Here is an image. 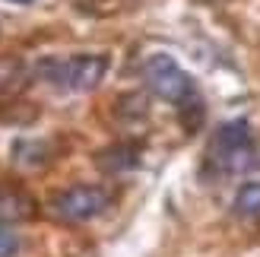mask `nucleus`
Returning a JSON list of instances; mask_svg holds the SVG:
<instances>
[{"mask_svg":"<svg viewBox=\"0 0 260 257\" xmlns=\"http://www.w3.org/2000/svg\"><path fill=\"white\" fill-rule=\"evenodd\" d=\"M143 80H146L152 95H159L162 102H168V105H175L181 111V121H184L187 131H193L200 124L203 102L197 95V86H193L190 73L172 54H149L143 60Z\"/></svg>","mask_w":260,"mask_h":257,"instance_id":"nucleus-1","label":"nucleus"},{"mask_svg":"<svg viewBox=\"0 0 260 257\" xmlns=\"http://www.w3.org/2000/svg\"><path fill=\"white\" fill-rule=\"evenodd\" d=\"M210 165L219 175H244L251 172L257 159V146H254V134L248 121H225L210 140Z\"/></svg>","mask_w":260,"mask_h":257,"instance_id":"nucleus-2","label":"nucleus"},{"mask_svg":"<svg viewBox=\"0 0 260 257\" xmlns=\"http://www.w3.org/2000/svg\"><path fill=\"white\" fill-rule=\"evenodd\" d=\"M38 73L48 83H54L70 92H89L95 89L108 73V57L105 54H73V57H51L38 63Z\"/></svg>","mask_w":260,"mask_h":257,"instance_id":"nucleus-3","label":"nucleus"},{"mask_svg":"<svg viewBox=\"0 0 260 257\" xmlns=\"http://www.w3.org/2000/svg\"><path fill=\"white\" fill-rule=\"evenodd\" d=\"M111 207V190L102 184H73L51 197V213L60 222H89Z\"/></svg>","mask_w":260,"mask_h":257,"instance_id":"nucleus-4","label":"nucleus"},{"mask_svg":"<svg viewBox=\"0 0 260 257\" xmlns=\"http://www.w3.org/2000/svg\"><path fill=\"white\" fill-rule=\"evenodd\" d=\"M35 213V200L22 190H13V187H0V226H10V222H22Z\"/></svg>","mask_w":260,"mask_h":257,"instance_id":"nucleus-5","label":"nucleus"},{"mask_svg":"<svg viewBox=\"0 0 260 257\" xmlns=\"http://www.w3.org/2000/svg\"><path fill=\"white\" fill-rule=\"evenodd\" d=\"M232 210L241 219H257L260 216V181H244L238 187L235 200H232Z\"/></svg>","mask_w":260,"mask_h":257,"instance_id":"nucleus-6","label":"nucleus"},{"mask_svg":"<svg viewBox=\"0 0 260 257\" xmlns=\"http://www.w3.org/2000/svg\"><path fill=\"white\" fill-rule=\"evenodd\" d=\"M134 165H137V146H124L121 143V146H111L105 152H99V169L108 172V175L134 169Z\"/></svg>","mask_w":260,"mask_h":257,"instance_id":"nucleus-7","label":"nucleus"},{"mask_svg":"<svg viewBox=\"0 0 260 257\" xmlns=\"http://www.w3.org/2000/svg\"><path fill=\"white\" fill-rule=\"evenodd\" d=\"M19 254V235L10 226H0V257H16Z\"/></svg>","mask_w":260,"mask_h":257,"instance_id":"nucleus-8","label":"nucleus"},{"mask_svg":"<svg viewBox=\"0 0 260 257\" xmlns=\"http://www.w3.org/2000/svg\"><path fill=\"white\" fill-rule=\"evenodd\" d=\"M10 4H32V0H10Z\"/></svg>","mask_w":260,"mask_h":257,"instance_id":"nucleus-9","label":"nucleus"},{"mask_svg":"<svg viewBox=\"0 0 260 257\" xmlns=\"http://www.w3.org/2000/svg\"><path fill=\"white\" fill-rule=\"evenodd\" d=\"M200 4H219V0H200Z\"/></svg>","mask_w":260,"mask_h":257,"instance_id":"nucleus-10","label":"nucleus"}]
</instances>
